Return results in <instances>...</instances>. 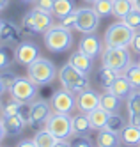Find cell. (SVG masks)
<instances>
[{
    "instance_id": "19",
    "label": "cell",
    "mask_w": 140,
    "mask_h": 147,
    "mask_svg": "<svg viewBox=\"0 0 140 147\" xmlns=\"http://www.w3.org/2000/svg\"><path fill=\"white\" fill-rule=\"evenodd\" d=\"M99 107H101L103 110H106L108 113H115V112L121 110L122 99L117 98L115 94H112L110 90H106V92H103L101 96H99Z\"/></svg>"
},
{
    "instance_id": "18",
    "label": "cell",
    "mask_w": 140,
    "mask_h": 147,
    "mask_svg": "<svg viewBox=\"0 0 140 147\" xmlns=\"http://www.w3.org/2000/svg\"><path fill=\"white\" fill-rule=\"evenodd\" d=\"M131 83L128 82V78L124 76V75H119L114 82H112V85L106 89V90H110L112 94H115L117 98H121V99H126L128 98V94L131 92Z\"/></svg>"
},
{
    "instance_id": "23",
    "label": "cell",
    "mask_w": 140,
    "mask_h": 147,
    "mask_svg": "<svg viewBox=\"0 0 140 147\" xmlns=\"http://www.w3.org/2000/svg\"><path fill=\"white\" fill-rule=\"evenodd\" d=\"M89 115V121H91V126H92V129H103L105 126H106V121H108V112L106 110H103L101 107H98V108H94L91 113H87Z\"/></svg>"
},
{
    "instance_id": "39",
    "label": "cell",
    "mask_w": 140,
    "mask_h": 147,
    "mask_svg": "<svg viewBox=\"0 0 140 147\" xmlns=\"http://www.w3.org/2000/svg\"><path fill=\"white\" fill-rule=\"evenodd\" d=\"M131 48H133V51H137L140 55V30H135L133 39H131Z\"/></svg>"
},
{
    "instance_id": "44",
    "label": "cell",
    "mask_w": 140,
    "mask_h": 147,
    "mask_svg": "<svg viewBox=\"0 0 140 147\" xmlns=\"http://www.w3.org/2000/svg\"><path fill=\"white\" fill-rule=\"evenodd\" d=\"M7 136V133H5V128H4V122H2V119H0V142H2L4 138Z\"/></svg>"
},
{
    "instance_id": "6",
    "label": "cell",
    "mask_w": 140,
    "mask_h": 147,
    "mask_svg": "<svg viewBox=\"0 0 140 147\" xmlns=\"http://www.w3.org/2000/svg\"><path fill=\"white\" fill-rule=\"evenodd\" d=\"M101 60H103V66H106V67L117 71L119 75H122L124 69L131 64V55H130V51H128V48L105 46L103 53H101Z\"/></svg>"
},
{
    "instance_id": "45",
    "label": "cell",
    "mask_w": 140,
    "mask_h": 147,
    "mask_svg": "<svg viewBox=\"0 0 140 147\" xmlns=\"http://www.w3.org/2000/svg\"><path fill=\"white\" fill-rule=\"evenodd\" d=\"M55 147H69V140H59Z\"/></svg>"
},
{
    "instance_id": "49",
    "label": "cell",
    "mask_w": 140,
    "mask_h": 147,
    "mask_svg": "<svg viewBox=\"0 0 140 147\" xmlns=\"http://www.w3.org/2000/svg\"><path fill=\"white\" fill-rule=\"evenodd\" d=\"M83 2H91V4H94V2H96V0H83Z\"/></svg>"
},
{
    "instance_id": "3",
    "label": "cell",
    "mask_w": 140,
    "mask_h": 147,
    "mask_svg": "<svg viewBox=\"0 0 140 147\" xmlns=\"http://www.w3.org/2000/svg\"><path fill=\"white\" fill-rule=\"evenodd\" d=\"M43 37H45V45L50 51H53V53H62V51H68L71 46H73V34L71 30L60 27L59 23L53 25L50 30H46L45 34H43Z\"/></svg>"
},
{
    "instance_id": "33",
    "label": "cell",
    "mask_w": 140,
    "mask_h": 147,
    "mask_svg": "<svg viewBox=\"0 0 140 147\" xmlns=\"http://www.w3.org/2000/svg\"><path fill=\"white\" fill-rule=\"evenodd\" d=\"M122 22H124L128 27H131L133 30H140V11L133 7L131 11L122 18Z\"/></svg>"
},
{
    "instance_id": "28",
    "label": "cell",
    "mask_w": 140,
    "mask_h": 147,
    "mask_svg": "<svg viewBox=\"0 0 140 147\" xmlns=\"http://www.w3.org/2000/svg\"><path fill=\"white\" fill-rule=\"evenodd\" d=\"M126 119L122 117V115H119V112H115V113H110L108 115V121H106V126L105 128L106 129H110V131H115V133H121L124 129V126H126Z\"/></svg>"
},
{
    "instance_id": "20",
    "label": "cell",
    "mask_w": 140,
    "mask_h": 147,
    "mask_svg": "<svg viewBox=\"0 0 140 147\" xmlns=\"http://www.w3.org/2000/svg\"><path fill=\"white\" fill-rule=\"evenodd\" d=\"M92 60H94V59L87 57L85 53H82V51L78 50V51H74V53H71V57H69V64L74 66L78 71H82L83 75H87V73L92 69Z\"/></svg>"
},
{
    "instance_id": "17",
    "label": "cell",
    "mask_w": 140,
    "mask_h": 147,
    "mask_svg": "<svg viewBox=\"0 0 140 147\" xmlns=\"http://www.w3.org/2000/svg\"><path fill=\"white\" fill-rule=\"evenodd\" d=\"M2 122H4V128H5V133L9 136H16L23 131L25 128V122L21 121V117L16 113V115H2Z\"/></svg>"
},
{
    "instance_id": "43",
    "label": "cell",
    "mask_w": 140,
    "mask_h": 147,
    "mask_svg": "<svg viewBox=\"0 0 140 147\" xmlns=\"http://www.w3.org/2000/svg\"><path fill=\"white\" fill-rule=\"evenodd\" d=\"M5 90H9V87L5 85V82L2 80V76H0V96H4V94H5Z\"/></svg>"
},
{
    "instance_id": "24",
    "label": "cell",
    "mask_w": 140,
    "mask_h": 147,
    "mask_svg": "<svg viewBox=\"0 0 140 147\" xmlns=\"http://www.w3.org/2000/svg\"><path fill=\"white\" fill-rule=\"evenodd\" d=\"M34 142H36L37 147H55L57 142H59V138H57V136H53V135L45 128V129H39V131L36 133Z\"/></svg>"
},
{
    "instance_id": "8",
    "label": "cell",
    "mask_w": 140,
    "mask_h": 147,
    "mask_svg": "<svg viewBox=\"0 0 140 147\" xmlns=\"http://www.w3.org/2000/svg\"><path fill=\"white\" fill-rule=\"evenodd\" d=\"M37 87L39 85H36L28 76L27 78L16 76V80L11 83V87H9V94H11L13 99L20 101V103H30L37 96Z\"/></svg>"
},
{
    "instance_id": "16",
    "label": "cell",
    "mask_w": 140,
    "mask_h": 147,
    "mask_svg": "<svg viewBox=\"0 0 140 147\" xmlns=\"http://www.w3.org/2000/svg\"><path fill=\"white\" fill-rule=\"evenodd\" d=\"M121 133H115V131H110V129H99L98 131V136H96V144L98 147H121Z\"/></svg>"
},
{
    "instance_id": "2",
    "label": "cell",
    "mask_w": 140,
    "mask_h": 147,
    "mask_svg": "<svg viewBox=\"0 0 140 147\" xmlns=\"http://www.w3.org/2000/svg\"><path fill=\"white\" fill-rule=\"evenodd\" d=\"M27 76L36 83V85H50L57 78V67L51 60L39 57L32 64L27 66Z\"/></svg>"
},
{
    "instance_id": "7",
    "label": "cell",
    "mask_w": 140,
    "mask_h": 147,
    "mask_svg": "<svg viewBox=\"0 0 140 147\" xmlns=\"http://www.w3.org/2000/svg\"><path fill=\"white\" fill-rule=\"evenodd\" d=\"M45 128L53 136H57L59 140H69L71 135H73V117L68 115V113L53 112L50 115V119L46 121Z\"/></svg>"
},
{
    "instance_id": "4",
    "label": "cell",
    "mask_w": 140,
    "mask_h": 147,
    "mask_svg": "<svg viewBox=\"0 0 140 147\" xmlns=\"http://www.w3.org/2000/svg\"><path fill=\"white\" fill-rule=\"evenodd\" d=\"M135 30L131 27H128L124 22L112 23L105 32V46L112 48H128V45H131Z\"/></svg>"
},
{
    "instance_id": "27",
    "label": "cell",
    "mask_w": 140,
    "mask_h": 147,
    "mask_svg": "<svg viewBox=\"0 0 140 147\" xmlns=\"http://www.w3.org/2000/svg\"><path fill=\"white\" fill-rule=\"evenodd\" d=\"M13 60H14V50L9 45H2L0 46V71L9 69Z\"/></svg>"
},
{
    "instance_id": "13",
    "label": "cell",
    "mask_w": 140,
    "mask_h": 147,
    "mask_svg": "<svg viewBox=\"0 0 140 147\" xmlns=\"http://www.w3.org/2000/svg\"><path fill=\"white\" fill-rule=\"evenodd\" d=\"M51 105H48L45 99H39L32 103V113H30V126H41L46 124V121L50 119L51 112Z\"/></svg>"
},
{
    "instance_id": "36",
    "label": "cell",
    "mask_w": 140,
    "mask_h": 147,
    "mask_svg": "<svg viewBox=\"0 0 140 147\" xmlns=\"http://www.w3.org/2000/svg\"><path fill=\"white\" fill-rule=\"evenodd\" d=\"M30 113H32V101L30 103H20V110H18V115L21 117L25 124L30 126Z\"/></svg>"
},
{
    "instance_id": "30",
    "label": "cell",
    "mask_w": 140,
    "mask_h": 147,
    "mask_svg": "<svg viewBox=\"0 0 140 147\" xmlns=\"http://www.w3.org/2000/svg\"><path fill=\"white\" fill-rule=\"evenodd\" d=\"M133 7H135L133 0H114V16L122 20Z\"/></svg>"
},
{
    "instance_id": "15",
    "label": "cell",
    "mask_w": 140,
    "mask_h": 147,
    "mask_svg": "<svg viewBox=\"0 0 140 147\" xmlns=\"http://www.w3.org/2000/svg\"><path fill=\"white\" fill-rule=\"evenodd\" d=\"M21 32L23 28H20L16 23L9 22V20H4L2 22V28H0V43L9 45V43H20L21 41Z\"/></svg>"
},
{
    "instance_id": "12",
    "label": "cell",
    "mask_w": 140,
    "mask_h": 147,
    "mask_svg": "<svg viewBox=\"0 0 140 147\" xmlns=\"http://www.w3.org/2000/svg\"><path fill=\"white\" fill-rule=\"evenodd\" d=\"M76 107L82 113H91L94 108L99 107V96L92 89H83L76 92Z\"/></svg>"
},
{
    "instance_id": "25",
    "label": "cell",
    "mask_w": 140,
    "mask_h": 147,
    "mask_svg": "<svg viewBox=\"0 0 140 147\" xmlns=\"http://www.w3.org/2000/svg\"><path fill=\"white\" fill-rule=\"evenodd\" d=\"M73 11H74V4H73V0H55L51 14L59 20V18L66 16V14H69V13H73Z\"/></svg>"
},
{
    "instance_id": "42",
    "label": "cell",
    "mask_w": 140,
    "mask_h": 147,
    "mask_svg": "<svg viewBox=\"0 0 140 147\" xmlns=\"http://www.w3.org/2000/svg\"><path fill=\"white\" fill-rule=\"evenodd\" d=\"M128 124H133V126H138L140 128V115H130L128 117Z\"/></svg>"
},
{
    "instance_id": "32",
    "label": "cell",
    "mask_w": 140,
    "mask_h": 147,
    "mask_svg": "<svg viewBox=\"0 0 140 147\" xmlns=\"http://www.w3.org/2000/svg\"><path fill=\"white\" fill-rule=\"evenodd\" d=\"M94 11L99 16H110L114 14V0H96L92 4Z\"/></svg>"
},
{
    "instance_id": "35",
    "label": "cell",
    "mask_w": 140,
    "mask_h": 147,
    "mask_svg": "<svg viewBox=\"0 0 140 147\" xmlns=\"http://www.w3.org/2000/svg\"><path fill=\"white\" fill-rule=\"evenodd\" d=\"M74 23H76V9H74L73 13L59 18V25L64 27V28H68V30H74Z\"/></svg>"
},
{
    "instance_id": "52",
    "label": "cell",
    "mask_w": 140,
    "mask_h": 147,
    "mask_svg": "<svg viewBox=\"0 0 140 147\" xmlns=\"http://www.w3.org/2000/svg\"><path fill=\"white\" fill-rule=\"evenodd\" d=\"M138 64H140V59H138Z\"/></svg>"
},
{
    "instance_id": "38",
    "label": "cell",
    "mask_w": 140,
    "mask_h": 147,
    "mask_svg": "<svg viewBox=\"0 0 140 147\" xmlns=\"http://www.w3.org/2000/svg\"><path fill=\"white\" fill-rule=\"evenodd\" d=\"M34 4H36L37 9H43V11L51 13V11H53V4H55V0H34Z\"/></svg>"
},
{
    "instance_id": "41",
    "label": "cell",
    "mask_w": 140,
    "mask_h": 147,
    "mask_svg": "<svg viewBox=\"0 0 140 147\" xmlns=\"http://www.w3.org/2000/svg\"><path fill=\"white\" fill-rule=\"evenodd\" d=\"M16 147H37V145H36L34 138H27V140H21Z\"/></svg>"
},
{
    "instance_id": "34",
    "label": "cell",
    "mask_w": 140,
    "mask_h": 147,
    "mask_svg": "<svg viewBox=\"0 0 140 147\" xmlns=\"http://www.w3.org/2000/svg\"><path fill=\"white\" fill-rule=\"evenodd\" d=\"M69 147H94V142L89 135H73V138H69Z\"/></svg>"
},
{
    "instance_id": "1",
    "label": "cell",
    "mask_w": 140,
    "mask_h": 147,
    "mask_svg": "<svg viewBox=\"0 0 140 147\" xmlns=\"http://www.w3.org/2000/svg\"><path fill=\"white\" fill-rule=\"evenodd\" d=\"M53 25H55L53 23V14L37 7L25 13L23 20H21V28H23V32L28 34H45Z\"/></svg>"
},
{
    "instance_id": "26",
    "label": "cell",
    "mask_w": 140,
    "mask_h": 147,
    "mask_svg": "<svg viewBox=\"0 0 140 147\" xmlns=\"http://www.w3.org/2000/svg\"><path fill=\"white\" fill-rule=\"evenodd\" d=\"M122 75L128 78V82L131 83L133 89H140V64H138V62H137V64L131 62V64L124 69Z\"/></svg>"
},
{
    "instance_id": "37",
    "label": "cell",
    "mask_w": 140,
    "mask_h": 147,
    "mask_svg": "<svg viewBox=\"0 0 140 147\" xmlns=\"http://www.w3.org/2000/svg\"><path fill=\"white\" fill-rule=\"evenodd\" d=\"M20 110V101L16 99H11L7 105H4V108H2V115H16Z\"/></svg>"
},
{
    "instance_id": "21",
    "label": "cell",
    "mask_w": 140,
    "mask_h": 147,
    "mask_svg": "<svg viewBox=\"0 0 140 147\" xmlns=\"http://www.w3.org/2000/svg\"><path fill=\"white\" fill-rule=\"evenodd\" d=\"M121 140H122V145H128V147L138 145L140 144V128L133 124H126L124 129L121 131Z\"/></svg>"
},
{
    "instance_id": "53",
    "label": "cell",
    "mask_w": 140,
    "mask_h": 147,
    "mask_svg": "<svg viewBox=\"0 0 140 147\" xmlns=\"http://www.w3.org/2000/svg\"><path fill=\"white\" fill-rule=\"evenodd\" d=\"M137 147H140V144H138V145H137Z\"/></svg>"
},
{
    "instance_id": "47",
    "label": "cell",
    "mask_w": 140,
    "mask_h": 147,
    "mask_svg": "<svg viewBox=\"0 0 140 147\" xmlns=\"http://www.w3.org/2000/svg\"><path fill=\"white\" fill-rule=\"evenodd\" d=\"M133 4H135V9L140 11V0H133Z\"/></svg>"
},
{
    "instance_id": "29",
    "label": "cell",
    "mask_w": 140,
    "mask_h": 147,
    "mask_svg": "<svg viewBox=\"0 0 140 147\" xmlns=\"http://www.w3.org/2000/svg\"><path fill=\"white\" fill-rule=\"evenodd\" d=\"M126 99H128V113L140 115V89H131Z\"/></svg>"
},
{
    "instance_id": "40",
    "label": "cell",
    "mask_w": 140,
    "mask_h": 147,
    "mask_svg": "<svg viewBox=\"0 0 140 147\" xmlns=\"http://www.w3.org/2000/svg\"><path fill=\"white\" fill-rule=\"evenodd\" d=\"M0 76H2V80L5 82V85L7 87H11V83H13L14 80H16V76H14V73H11V71H4V73H0Z\"/></svg>"
},
{
    "instance_id": "51",
    "label": "cell",
    "mask_w": 140,
    "mask_h": 147,
    "mask_svg": "<svg viewBox=\"0 0 140 147\" xmlns=\"http://www.w3.org/2000/svg\"><path fill=\"white\" fill-rule=\"evenodd\" d=\"M2 22H4V20H0V28H2Z\"/></svg>"
},
{
    "instance_id": "14",
    "label": "cell",
    "mask_w": 140,
    "mask_h": 147,
    "mask_svg": "<svg viewBox=\"0 0 140 147\" xmlns=\"http://www.w3.org/2000/svg\"><path fill=\"white\" fill-rule=\"evenodd\" d=\"M78 50L82 53H85L87 57L96 59L103 53V43H101V39L96 37L94 34H85L80 41V45H78Z\"/></svg>"
},
{
    "instance_id": "11",
    "label": "cell",
    "mask_w": 140,
    "mask_h": 147,
    "mask_svg": "<svg viewBox=\"0 0 140 147\" xmlns=\"http://www.w3.org/2000/svg\"><path fill=\"white\" fill-rule=\"evenodd\" d=\"M39 57H41L39 48H37L36 43H32V41H20L14 48V59L21 66H28Z\"/></svg>"
},
{
    "instance_id": "5",
    "label": "cell",
    "mask_w": 140,
    "mask_h": 147,
    "mask_svg": "<svg viewBox=\"0 0 140 147\" xmlns=\"http://www.w3.org/2000/svg\"><path fill=\"white\" fill-rule=\"evenodd\" d=\"M59 80L62 83V87L71 90V92H80L83 89H89V78H87V75H83L82 71H78L74 66H71L69 62L60 67Z\"/></svg>"
},
{
    "instance_id": "10",
    "label": "cell",
    "mask_w": 140,
    "mask_h": 147,
    "mask_svg": "<svg viewBox=\"0 0 140 147\" xmlns=\"http://www.w3.org/2000/svg\"><path fill=\"white\" fill-rule=\"evenodd\" d=\"M50 105H51L53 112L71 115L73 110L76 108V96H74V92H71L68 89H60L57 92H53V96L50 99Z\"/></svg>"
},
{
    "instance_id": "22",
    "label": "cell",
    "mask_w": 140,
    "mask_h": 147,
    "mask_svg": "<svg viewBox=\"0 0 140 147\" xmlns=\"http://www.w3.org/2000/svg\"><path fill=\"white\" fill-rule=\"evenodd\" d=\"M92 131V126L89 121L87 113H78L73 115V135H89Z\"/></svg>"
},
{
    "instance_id": "46",
    "label": "cell",
    "mask_w": 140,
    "mask_h": 147,
    "mask_svg": "<svg viewBox=\"0 0 140 147\" xmlns=\"http://www.w3.org/2000/svg\"><path fill=\"white\" fill-rule=\"evenodd\" d=\"M7 5H9V0H0V13H2Z\"/></svg>"
},
{
    "instance_id": "31",
    "label": "cell",
    "mask_w": 140,
    "mask_h": 147,
    "mask_svg": "<svg viewBox=\"0 0 140 147\" xmlns=\"http://www.w3.org/2000/svg\"><path fill=\"white\" fill-rule=\"evenodd\" d=\"M117 76H119V73H117V71H114V69H110V67L103 66L101 71H99V75H98V80H99V83H101L105 89H108V87L112 85V82H114Z\"/></svg>"
},
{
    "instance_id": "50",
    "label": "cell",
    "mask_w": 140,
    "mask_h": 147,
    "mask_svg": "<svg viewBox=\"0 0 140 147\" xmlns=\"http://www.w3.org/2000/svg\"><path fill=\"white\" fill-rule=\"evenodd\" d=\"M2 108H4V105H2V101H0V112H2Z\"/></svg>"
},
{
    "instance_id": "48",
    "label": "cell",
    "mask_w": 140,
    "mask_h": 147,
    "mask_svg": "<svg viewBox=\"0 0 140 147\" xmlns=\"http://www.w3.org/2000/svg\"><path fill=\"white\" fill-rule=\"evenodd\" d=\"M21 4H30V2H34V0H20Z\"/></svg>"
},
{
    "instance_id": "9",
    "label": "cell",
    "mask_w": 140,
    "mask_h": 147,
    "mask_svg": "<svg viewBox=\"0 0 140 147\" xmlns=\"http://www.w3.org/2000/svg\"><path fill=\"white\" fill-rule=\"evenodd\" d=\"M99 14L94 11V7H80L76 9V23L74 30L82 34H92L99 27Z\"/></svg>"
}]
</instances>
